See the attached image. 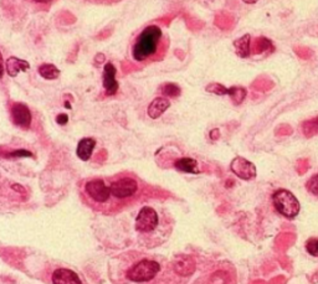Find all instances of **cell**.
<instances>
[{
	"mask_svg": "<svg viewBox=\"0 0 318 284\" xmlns=\"http://www.w3.org/2000/svg\"><path fill=\"white\" fill-rule=\"evenodd\" d=\"M53 284H82L81 280L74 270L67 268H59L53 273L51 277Z\"/></svg>",
	"mask_w": 318,
	"mask_h": 284,
	"instance_id": "cell-10",
	"label": "cell"
},
{
	"mask_svg": "<svg viewBox=\"0 0 318 284\" xmlns=\"http://www.w3.org/2000/svg\"><path fill=\"white\" fill-rule=\"evenodd\" d=\"M8 156H9V158H13V159L29 158V156H33V153H30V152L25 150V149H20V150L13 152V153H10Z\"/></svg>",
	"mask_w": 318,
	"mask_h": 284,
	"instance_id": "cell-25",
	"label": "cell"
},
{
	"mask_svg": "<svg viewBox=\"0 0 318 284\" xmlns=\"http://www.w3.org/2000/svg\"><path fill=\"white\" fill-rule=\"evenodd\" d=\"M246 94H247V91L244 88V87L234 86V87H230V88L227 90V96L231 98L232 103L236 106L241 104V103L244 102Z\"/></svg>",
	"mask_w": 318,
	"mask_h": 284,
	"instance_id": "cell-18",
	"label": "cell"
},
{
	"mask_svg": "<svg viewBox=\"0 0 318 284\" xmlns=\"http://www.w3.org/2000/svg\"><path fill=\"white\" fill-rule=\"evenodd\" d=\"M162 94L164 97L175 98L180 94V87L175 84H165L162 86Z\"/></svg>",
	"mask_w": 318,
	"mask_h": 284,
	"instance_id": "cell-20",
	"label": "cell"
},
{
	"mask_svg": "<svg viewBox=\"0 0 318 284\" xmlns=\"http://www.w3.org/2000/svg\"><path fill=\"white\" fill-rule=\"evenodd\" d=\"M230 170L242 180H252L256 178V166L242 156H236L231 160Z\"/></svg>",
	"mask_w": 318,
	"mask_h": 284,
	"instance_id": "cell-7",
	"label": "cell"
},
{
	"mask_svg": "<svg viewBox=\"0 0 318 284\" xmlns=\"http://www.w3.org/2000/svg\"><path fill=\"white\" fill-rule=\"evenodd\" d=\"M306 250L313 257H318V238H309L306 244Z\"/></svg>",
	"mask_w": 318,
	"mask_h": 284,
	"instance_id": "cell-23",
	"label": "cell"
},
{
	"mask_svg": "<svg viewBox=\"0 0 318 284\" xmlns=\"http://www.w3.org/2000/svg\"><path fill=\"white\" fill-rule=\"evenodd\" d=\"M116 70L115 64L112 62H107L103 67V88L107 96H115L118 91V82L116 80Z\"/></svg>",
	"mask_w": 318,
	"mask_h": 284,
	"instance_id": "cell-9",
	"label": "cell"
},
{
	"mask_svg": "<svg viewBox=\"0 0 318 284\" xmlns=\"http://www.w3.org/2000/svg\"><path fill=\"white\" fill-rule=\"evenodd\" d=\"M250 44H251V38H250L249 34L241 36L240 38L234 41V48L235 52L237 56H240L241 58H249L251 51H250Z\"/></svg>",
	"mask_w": 318,
	"mask_h": 284,
	"instance_id": "cell-16",
	"label": "cell"
},
{
	"mask_svg": "<svg viewBox=\"0 0 318 284\" xmlns=\"http://www.w3.org/2000/svg\"><path fill=\"white\" fill-rule=\"evenodd\" d=\"M39 74L45 80H56L60 76V70L53 64H44L38 68Z\"/></svg>",
	"mask_w": 318,
	"mask_h": 284,
	"instance_id": "cell-17",
	"label": "cell"
},
{
	"mask_svg": "<svg viewBox=\"0 0 318 284\" xmlns=\"http://www.w3.org/2000/svg\"><path fill=\"white\" fill-rule=\"evenodd\" d=\"M85 192L96 204H107L112 198L111 186L103 179H92L85 185Z\"/></svg>",
	"mask_w": 318,
	"mask_h": 284,
	"instance_id": "cell-4",
	"label": "cell"
},
{
	"mask_svg": "<svg viewBox=\"0 0 318 284\" xmlns=\"http://www.w3.org/2000/svg\"><path fill=\"white\" fill-rule=\"evenodd\" d=\"M302 130L303 134L307 138H311V136H317L318 134V117L313 118V120H309L307 122H304L302 124Z\"/></svg>",
	"mask_w": 318,
	"mask_h": 284,
	"instance_id": "cell-19",
	"label": "cell"
},
{
	"mask_svg": "<svg viewBox=\"0 0 318 284\" xmlns=\"http://www.w3.org/2000/svg\"><path fill=\"white\" fill-rule=\"evenodd\" d=\"M96 146V140L94 138H84L79 142L76 149V154L82 162H87L92 156Z\"/></svg>",
	"mask_w": 318,
	"mask_h": 284,
	"instance_id": "cell-13",
	"label": "cell"
},
{
	"mask_svg": "<svg viewBox=\"0 0 318 284\" xmlns=\"http://www.w3.org/2000/svg\"><path fill=\"white\" fill-rule=\"evenodd\" d=\"M272 202L276 211L287 218H294L299 214L301 205L291 191L280 189L272 195Z\"/></svg>",
	"mask_w": 318,
	"mask_h": 284,
	"instance_id": "cell-2",
	"label": "cell"
},
{
	"mask_svg": "<svg viewBox=\"0 0 318 284\" xmlns=\"http://www.w3.org/2000/svg\"><path fill=\"white\" fill-rule=\"evenodd\" d=\"M169 107H170V102L168 98L157 97L151 102L147 113H148L149 118H152V120H158V118L162 117L163 113H164Z\"/></svg>",
	"mask_w": 318,
	"mask_h": 284,
	"instance_id": "cell-11",
	"label": "cell"
},
{
	"mask_svg": "<svg viewBox=\"0 0 318 284\" xmlns=\"http://www.w3.org/2000/svg\"><path fill=\"white\" fill-rule=\"evenodd\" d=\"M12 120L15 126L20 128H29L32 126L33 116L29 107L24 103H14L12 107Z\"/></svg>",
	"mask_w": 318,
	"mask_h": 284,
	"instance_id": "cell-8",
	"label": "cell"
},
{
	"mask_svg": "<svg viewBox=\"0 0 318 284\" xmlns=\"http://www.w3.org/2000/svg\"><path fill=\"white\" fill-rule=\"evenodd\" d=\"M160 270V264L153 260H142L134 263L127 272V278L134 283H146L153 280Z\"/></svg>",
	"mask_w": 318,
	"mask_h": 284,
	"instance_id": "cell-3",
	"label": "cell"
},
{
	"mask_svg": "<svg viewBox=\"0 0 318 284\" xmlns=\"http://www.w3.org/2000/svg\"><path fill=\"white\" fill-rule=\"evenodd\" d=\"M174 270L180 276H190L195 270V263L189 256H180L175 260Z\"/></svg>",
	"mask_w": 318,
	"mask_h": 284,
	"instance_id": "cell-14",
	"label": "cell"
},
{
	"mask_svg": "<svg viewBox=\"0 0 318 284\" xmlns=\"http://www.w3.org/2000/svg\"><path fill=\"white\" fill-rule=\"evenodd\" d=\"M163 42L162 29L157 25L147 26L136 38L132 48V56L137 62H146L159 55Z\"/></svg>",
	"mask_w": 318,
	"mask_h": 284,
	"instance_id": "cell-1",
	"label": "cell"
},
{
	"mask_svg": "<svg viewBox=\"0 0 318 284\" xmlns=\"http://www.w3.org/2000/svg\"><path fill=\"white\" fill-rule=\"evenodd\" d=\"M112 196L117 200H126L132 198L138 190V182L133 178H120L110 184Z\"/></svg>",
	"mask_w": 318,
	"mask_h": 284,
	"instance_id": "cell-6",
	"label": "cell"
},
{
	"mask_svg": "<svg viewBox=\"0 0 318 284\" xmlns=\"http://www.w3.org/2000/svg\"><path fill=\"white\" fill-rule=\"evenodd\" d=\"M174 166L177 170L182 172H189V174H199L198 162L195 159L189 158V156H183L174 162Z\"/></svg>",
	"mask_w": 318,
	"mask_h": 284,
	"instance_id": "cell-15",
	"label": "cell"
},
{
	"mask_svg": "<svg viewBox=\"0 0 318 284\" xmlns=\"http://www.w3.org/2000/svg\"><path fill=\"white\" fill-rule=\"evenodd\" d=\"M30 68V64L28 61L22 60V58H18L15 56H12L7 60L5 62V70H7V74L10 77H17L20 72H25Z\"/></svg>",
	"mask_w": 318,
	"mask_h": 284,
	"instance_id": "cell-12",
	"label": "cell"
},
{
	"mask_svg": "<svg viewBox=\"0 0 318 284\" xmlns=\"http://www.w3.org/2000/svg\"><path fill=\"white\" fill-rule=\"evenodd\" d=\"M256 48H257L256 54L263 52V51L268 50V48H273L272 42L266 38H258L257 41H256Z\"/></svg>",
	"mask_w": 318,
	"mask_h": 284,
	"instance_id": "cell-22",
	"label": "cell"
},
{
	"mask_svg": "<svg viewBox=\"0 0 318 284\" xmlns=\"http://www.w3.org/2000/svg\"><path fill=\"white\" fill-rule=\"evenodd\" d=\"M306 188H307V190L309 191V192L318 196V174L314 175L313 178H311V179L307 182Z\"/></svg>",
	"mask_w": 318,
	"mask_h": 284,
	"instance_id": "cell-24",
	"label": "cell"
},
{
	"mask_svg": "<svg viewBox=\"0 0 318 284\" xmlns=\"http://www.w3.org/2000/svg\"><path fill=\"white\" fill-rule=\"evenodd\" d=\"M216 134H218V136H220V133H219V129H213V130L210 132L211 139H214V140H215V139H218L219 136H216Z\"/></svg>",
	"mask_w": 318,
	"mask_h": 284,
	"instance_id": "cell-27",
	"label": "cell"
},
{
	"mask_svg": "<svg viewBox=\"0 0 318 284\" xmlns=\"http://www.w3.org/2000/svg\"><path fill=\"white\" fill-rule=\"evenodd\" d=\"M159 216L151 206H144L136 218V230L139 234H151L158 227Z\"/></svg>",
	"mask_w": 318,
	"mask_h": 284,
	"instance_id": "cell-5",
	"label": "cell"
},
{
	"mask_svg": "<svg viewBox=\"0 0 318 284\" xmlns=\"http://www.w3.org/2000/svg\"><path fill=\"white\" fill-rule=\"evenodd\" d=\"M227 90L229 88H226V87L220 84H210L206 86V91L218 96H227Z\"/></svg>",
	"mask_w": 318,
	"mask_h": 284,
	"instance_id": "cell-21",
	"label": "cell"
},
{
	"mask_svg": "<svg viewBox=\"0 0 318 284\" xmlns=\"http://www.w3.org/2000/svg\"><path fill=\"white\" fill-rule=\"evenodd\" d=\"M56 122H58L60 126H65L67 122H69V117H67V114H60L58 116V118H56Z\"/></svg>",
	"mask_w": 318,
	"mask_h": 284,
	"instance_id": "cell-26",
	"label": "cell"
},
{
	"mask_svg": "<svg viewBox=\"0 0 318 284\" xmlns=\"http://www.w3.org/2000/svg\"><path fill=\"white\" fill-rule=\"evenodd\" d=\"M96 61H97V62H103V61H105V55H103V54L97 55L96 56Z\"/></svg>",
	"mask_w": 318,
	"mask_h": 284,
	"instance_id": "cell-28",
	"label": "cell"
}]
</instances>
